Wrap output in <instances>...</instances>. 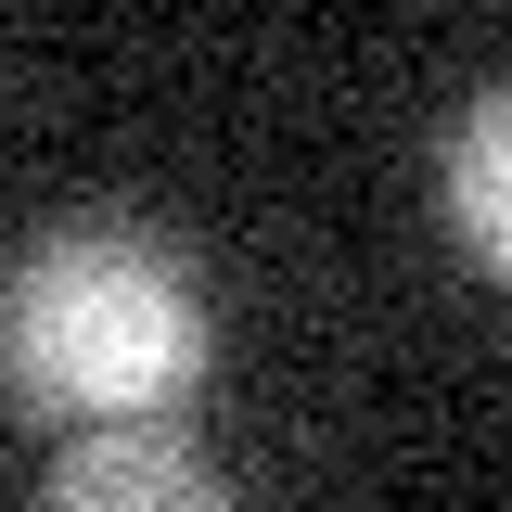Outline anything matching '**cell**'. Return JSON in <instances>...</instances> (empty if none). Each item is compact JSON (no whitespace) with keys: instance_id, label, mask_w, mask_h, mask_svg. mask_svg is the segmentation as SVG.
I'll list each match as a JSON object with an SVG mask.
<instances>
[{"instance_id":"3","label":"cell","mask_w":512,"mask_h":512,"mask_svg":"<svg viewBox=\"0 0 512 512\" xmlns=\"http://www.w3.org/2000/svg\"><path fill=\"white\" fill-rule=\"evenodd\" d=\"M436 192H448V231H461V256L500 282V269H512V90H474V103H461Z\"/></svg>"},{"instance_id":"2","label":"cell","mask_w":512,"mask_h":512,"mask_svg":"<svg viewBox=\"0 0 512 512\" xmlns=\"http://www.w3.org/2000/svg\"><path fill=\"white\" fill-rule=\"evenodd\" d=\"M39 512H231V487L205 474V448H180L167 423H103L52 461Z\"/></svg>"},{"instance_id":"1","label":"cell","mask_w":512,"mask_h":512,"mask_svg":"<svg viewBox=\"0 0 512 512\" xmlns=\"http://www.w3.org/2000/svg\"><path fill=\"white\" fill-rule=\"evenodd\" d=\"M218 359L205 282L128 218H64L0 269V384L39 423H167Z\"/></svg>"}]
</instances>
